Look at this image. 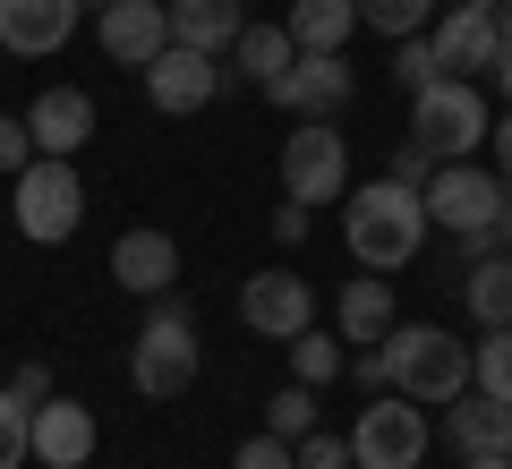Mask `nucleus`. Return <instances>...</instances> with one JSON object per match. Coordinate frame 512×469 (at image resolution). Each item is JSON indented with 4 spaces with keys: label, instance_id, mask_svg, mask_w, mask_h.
I'll return each mask as SVG.
<instances>
[{
    "label": "nucleus",
    "instance_id": "1",
    "mask_svg": "<svg viewBox=\"0 0 512 469\" xmlns=\"http://www.w3.org/2000/svg\"><path fill=\"white\" fill-rule=\"evenodd\" d=\"M342 239H350V256H359L367 273H402L410 256H419V239H427L419 188H402V180L350 188V197H342Z\"/></svg>",
    "mask_w": 512,
    "mask_h": 469
},
{
    "label": "nucleus",
    "instance_id": "2",
    "mask_svg": "<svg viewBox=\"0 0 512 469\" xmlns=\"http://www.w3.org/2000/svg\"><path fill=\"white\" fill-rule=\"evenodd\" d=\"M384 359H393V393H410L419 410H444V401L470 393V350L444 325H393L384 333Z\"/></svg>",
    "mask_w": 512,
    "mask_h": 469
},
{
    "label": "nucleus",
    "instance_id": "3",
    "mask_svg": "<svg viewBox=\"0 0 512 469\" xmlns=\"http://www.w3.org/2000/svg\"><path fill=\"white\" fill-rule=\"evenodd\" d=\"M504 197H512V188L495 180V171H478V163H436V180L419 188L427 231H453L470 256H495L487 231H495V214H504Z\"/></svg>",
    "mask_w": 512,
    "mask_h": 469
},
{
    "label": "nucleus",
    "instance_id": "4",
    "mask_svg": "<svg viewBox=\"0 0 512 469\" xmlns=\"http://www.w3.org/2000/svg\"><path fill=\"white\" fill-rule=\"evenodd\" d=\"M487 94L478 77H436L427 94H410V137L436 154V163H470V145H487Z\"/></svg>",
    "mask_w": 512,
    "mask_h": 469
},
{
    "label": "nucleus",
    "instance_id": "5",
    "mask_svg": "<svg viewBox=\"0 0 512 469\" xmlns=\"http://www.w3.org/2000/svg\"><path fill=\"white\" fill-rule=\"evenodd\" d=\"M128 384L146 401H180L188 384H197V325H188L180 299H154L146 333H137V350H128Z\"/></svg>",
    "mask_w": 512,
    "mask_h": 469
},
{
    "label": "nucleus",
    "instance_id": "6",
    "mask_svg": "<svg viewBox=\"0 0 512 469\" xmlns=\"http://www.w3.org/2000/svg\"><path fill=\"white\" fill-rule=\"evenodd\" d=\"M282 197L291 205H342L350 197V145L333 137V120H299L282 137Z\"/></svg>",
    "mask_w": 512,
    "mask_h": 469
},
{
    "label": "nucleus",
    "instance_id": "7",
    "mask_svg": "<svg viewBox=\"0 0 512 469\" xmlns=\"http://www.w3.org/2000/svg\"><path fill=\"white\" fill-rule=\"evenodd\" d=\"M77 222H86V188H77V171L60 163V154H35V163L18 171V231L35 239V248H60Z\"/></svg>",
    "mask_w": 512,
    "mask_h": 469
},
{
    "label": "nucleus",
    "instance_id": "8",
    "mask_svg": "<svg viewBox=\"0 0 512 469\" xmlns=\"http://www.w3.org/2000/svg\"><path fill=\"white\" fill-rule=\"evenodd\" d=\"M350 461L359 469H419L427 461V410L410 393H384L376 410H359V427H350Z\"/></svg>",
    "mask_w": 512,
    "mask_h": 469
},
{
    "label": "nucleus",
    "instance_id": "9",
    "mask_svg": "<svg viewBox=\"0 0 512 469\" xmlns=\"http://www.w3.org/2000/svg\"><path fill=\"white\" fill-rule=\"evenodd\" d=\"M239 325H248L256 342H291V333H308L316 325L308 273H248V290H239Z\"/></svg>",
    "mask_w": 512,
    "mask_h": 469
},
{
    "label": "nucleus",
    "instance_id": "10",
    "mask_svg": "<svg viewBox=\"0 0 512 469\" xmlns=\"http://www.w3.org/2000/svg\"><path fill=\"white\" fill-rule=\"evenodd\" d=\"M146 94H154V111H171V120H188V111H205L222 94V69H214V52H188V43H163V52L146 60Z\"/></svg>",
    "mask_w": 512,
    "mask_h": 469
},
{
    "label": "nucleus",
    "instance_id": "11",
    "mask_svg": "<svg viewBox=\"0 0 512 469\" xmlns=\"http://www.w3.org/2000/svg\"><path fill=\"white\" fill-rule=\"evenodd\" d=\"M350 86H359V77H350L342 52H299L291 77H274V86H265V103L299 111V120H333V111L350 103Z\"/></svg>",
    "mask_w": 512,
    "mask_h": 469
},
{
    "label": "nucleus",
    "instance_id": "12",
    "mask_svg": "<svg viewBox=\"0 0 512 469\" xmlns=\"http://www.w3.org/2000/svg\"><path fill=\"white\" fill-rule=\"evenodd\" d=\"M94 43H103V60H120V69H146L171 43V9L163 0H111L103 18H94Z\"/></svg>",
    "mask_w": 512,
    "mask_h": 469
},
{
    "label": "nucleus",
    "instance_id": "13",
    "mask_svg": "<svg viewBox=\"0 0 512 469\" xmlns=\"http://www.w3.org/2000/svg\"><path fill=\"white\" fill-rule=\"evenodd\" d=\"M427 43H436V69L444 77H487L495 52H504V43H495V9H470V0H453Z\"/></svg>",
    "mask_w": 512,
    "mask_h": 469
},
{
    "label": "nucleus",
    "instance_id": "14",
    "mask_svg": "<svg viewBox=\"0 0 512 469\" xmlns=\"http://www.w3.org/2000/svg\"><path fill=\"white\" fill-rule=\"evenodd\" d=\"M77 9L86 0H0V52H18V60L60 52L77 35Z\"/></svg>",
    "mask_w": 512,
    "mask_h": 469
},
{
    "label": "nucleus",
    "instance_id": "15",
    "mask_svg": "<svg viewBox=\"0 0 512 469\" xmlns=\"http://www.w3.org/2000/svg\"><path fill=\"white\" fill-rule=\"evenodd\" d=\"M111 282L137 290V299H163V290L180 282V248H171V231H120V239H111Z\"/></svg>",
    "mask_w": 512,
    "mask_h": 469
},
{
    "label": "nucleus",
    "instance_id": "16",
    "mask_svg": "<svg viewBox=\"0 0 512 469\" xmlns=\"http://www.w3.org/2000/svg\"><path fill=\"white\" fill-rule=\"evenodd\" d=\"M26 128H35V154H60V163H69L77 145L94 137V94H77V86H43L35 103H26Z\"/></svg>",
    "mask_w": 512,
    "mask_h": 469
},
{
    "label": "nucleus",
    "instance_id": "17",
    "mask_svg": "<svg viewBox=\"0 0 512 469\" xmlns=\"http://www.w3.org/2000/svg\"><path fill=\"white\" fill-rule=\"evenodd\" d=\"M35 461L43 469H86L94 461V410L86 401H35Z\"/></svg>",
    "mask_w": 512,
    "mask_h": 469
},
{
    "label": "nucleus",
    "instance_id": "18",
    "mask_svg": "<svg viewBox=\"0 0 512 469\" xmlns=\"http://www.w3.org/2000/svg\"><path fill=\"white\" fill-rule=\"evenodd\" d=\"M444 444L461 452V461H478V452H512V401H495V393H461V401H444Z\"/></svg>",
    "mask_w": 512,
    "mask_h": 469
},
{
    "label": "nucleus",
    "instance_id": "19",
    "mask_svg": "<svg viewBox=\"0 0 512 469\" xmlns=\"http://www.w3.org/2000/svg\"><path fill=\"white\" fill-rule=\"evenodd\" d=\"M171 9V43H188V52H231L239 43V26H248V9L239 0H163Z\"/></svg>",
    "mask_w": 512,
    "mask_h": 469
},
{
    "label": "nucleus",
    "instance_id": "20",
    "mask_svg": "<svg viewBox=\"0 0 512 469\" xmlns=\"http://www.w3.org/2000/svg\"><path fill=\"white\" fill-rule=\"evenodd\" d=\"M291 43L299 52H342L350 35H359V0H291Z\"/></svg>",
    "mask_w": 512,
    "mask_h": 469
},
{
    "label": "nucleus",
    "instance_id": "21",
    "mask_svg": "<svg viewBox=\"0 0 512 469\" xmlns=\"http://www.w3.org/2000/svg\"><path fill=\"white\" fill-rule=\"evenodd\" d=\"M291 60H299V43H291V26H239V43H231V69L248 77L256 94L274 86V77H291Z\"/></svg>",
    "mask_w": 512,
    "mask_h": 469
},
{
    "label": "nucleus",
    "instance_id": "22",
    "mask_svg": "<svg viewBox=\"0 0 512 469\" xmlns=\"http://www.w3.org/2000/svg\"><path fill=\"white\" fill-rule=\"evenodd\" d=\"M333 316H342V342H367V350H376L384 333H393V282H384V273H359V282L342 290Z\"/></svg>",
    "mask_w": 512,
    "mask_h": 469
},
{
    "label": "nucleus",
    "instance_id": "23",
    "mask_svg": "<svg viewBox=\"0 0 512 469\" xmlns=\"http://www.w3.org/2000/svg\"><path fill=\"white\" fill-rule=\"evenodd\" d=\"M461 299H470V316H478L487 333H504V325H512V248L478 256L470 282H461Z\"/></svg>",
    "mask_w": 512,
    "mask_h": 469
},
{
    "label": "nucleus",
    "instance_id": "24",
    "mask_svg": "<svg viewBox=\"0 0 512 469\" xmlns=\"http://www.w3.org/2000/svg\"><path fill=\"white\" fill-rule=\"evenodd\" d=\"M342 367H350V359H342V342H333V333H316V325L291 333V384H316V393H325Z\"/></svg>",
    "mask_w": 512,
    "mask_h": 469
},
{
    "label": "nucleus",
    "instance_id": "25",
    "mask_svg": "<svg viewBox=\"0 0 512 469\" xmlns=\"http://www.w3.org/2000/svg\"><path fill=\"white\" fill-rule=\"evenodd\" d=\"M265 435H282V444L316 435V384H282V393L265 401Z\"/></svg>",
    "mask_w": 512,
    "mask_h": 469
},
{
    "label": "nucleus",
    "instance_id": "26",
    "mask_svg": "<svg viewBox=\"0 0 512 469\" xmlns=\"http://www.w3.org/2000/svg\"><path fill=\"white\" fill-rule=\"evenodd\" d=\"M470 384H478V393H495V401H512V325L487 333V342L470 350Z\"/></svg>",
    "mask_w": 512,
    "mask_h": 469
},
{
    "label": "nucleus",
    "instance_id": "27",
    "mask_svg": "<svg viewBox=\"0 0 512 469\" xmlns=\"http://www.w3.org/2000/svg\"><path fill=\"white\" fill-rule=\"evenodd\" d=\"M436 18V0H359V26H376V35H419V26Z\"/></svg>",
    "mask_w": 512,
    "mask_h": 469
},
{
    "label": "nucleus",
    "instance_id": "28",
    "mask_svg": "<svg viewBox=\"0 0 512 469\" xmlns=\"http://www.w3.org/2000/svg\"><path fill=\"white\" fill-rule=\"evenodd\" d=\"M35 461V410L18 393H0V469H26Z\"/></svg>",
    "mask_w": 512,
    "mask_h": 469
},
{
    "label": "nucleus",
    "instance_id": "29",
    "mask_svg": "<svg viewBox=\"0 0 512 469\" xmlns=\"http://www.w3.org/2000/svg\"><path fill=\"white\" fill-rule=\"evenodd\" d=\"M393 77H402V86L410 94H427V86H436V43H427V35H402V43H393Z\"/></svg>",
    "mask_w": 512,
    "mask_h": 469
},
{
    "label": "nucleus",
    "instance_id": "30",
    "mask_svg": "<svg viewBox=\"0 0 512 469\" xmlns=\"http://www.w3.org/2000/svg\"><path fill=\"white\" fill-rule=\"evenodd\" d=\"M231 469H299V452L282 444V435H248V444L231 452Z\"/></svg>",
    "mask_w": 512,
    "mask_h": 469
},
{
    "label": "nucleus",
    "instance_id": "31",
    "mask_svg": "<svg viewBox=\"0 0 512 469\" xmlns=\"http://www.w3.org/2000/svg\"><path fill=\"white\" fill-rule=\"evenodd\" d=\"M384 180H402V188H427V180H436V154H427L419 137H402V145H393V171H384Z\"/></svg>",
    "mask_w": 512,
    "mask_h": 469
},
{
    "label": "nucleus",
    "instance_id": "32",
    "mask_svg": "<svg viewBox=\"0 0 512 469\" xmlns=\"http://www.w3.org/2000/svg\"><path fill=\"white\" fill-rule=\"evenodd\" d=\"M299 469H350V444H342V435H299Z\"/></svg>",
    "mask_w": 512,
    "mask_h": 469
},
{
    "label": "nucleus",
    "instance_id": "33",
    "mask_svg": "<svg viewBox=\"0 0 512 469\" xmlns=\"http://www.w3.org/2000/svg\"><path fill=\"white\" fill-rule=\"evenodd\" d=\"M26 163H35V128H26V120H0V171L18 180Z\"/></svg>",
    "mask_w": 512,
    "mask_h": 469
},
{
    "label": "nucleus",
    "instance_id": "34",
    "mask_svg": "<svg viewBox=\"0 0 512 469\" xmlns=\"http://www.w3.org/2000/svg\"><path fill=\"white\" fill-rule=\"evenodd\" d=\"M9 393H18L26 410H35V401H52V367H18V376H9Z\"/></svg>",
    "mask_w": 512,
    "mask_h": 469
},
{
    "label": "nucleus",
    "instance_id": "35",
    "mask_svg": "<svg viewBox=\"0 0 512 469\" xmlns=\"http://www.w3.org/2000/svg\"><path fill=\"white\" fill-rule=\"evenodd\" d=\"M487 145H495V180H504V188H512V103H504V120H495V128H487Z\"/></svg>",
    "mask_w": 512,
    "mask_h": 469
},
{
    "label": "nucleus",
    "instance_id": "36",
    "mask_svg": "<svg viewBox=\"0 0 512 469\" xmlns=\"http://www.w3.org/2000/svg\"><path fill=\"white\" fill-rule=\"evenodd\" d=\"M359 384H376V393H384V384H393V359H384V342H376V350H367V359H359Z\"/></svg>",
    "mask_w": 512,
    "mask_h": 469
},
{
    "label": "nucleus",
    "instance_id": "37",
    "mask_svg": "<svg viewBox=\"0 0 512 469\" xmlns=\"http://www.w3.org/2000/svg\"><path fill=\"white\" fill-rule=\"evenodd\" d=\"M274 239H308V205H282V214H274Z\"/></svg>",
    "mask_w": 512,
    "mask_h": 469
},
{
    "label": "nucleus",
    "instance_id": "38",
    "mask_svg": "<svg viewBox=\"0 0 512 469\" xmlns=\"http://www.w3.org/2000/svg\"><path fill=\"white\" fill-rule=\"evenodd\" d=\"M487 77H495V94H504V103H512V43H504V52H495V69H487Z\"/></svg>",
    "mask_w": 512,
    "mask_h": 469
},
{
    "label": "nucleus",
    "instance_id": "39",
    "mask_svg": "<svg viewBox=\"0 0 512 469\" xmlns=\"http://www.w3.org/2000/svg\"><path fill=\"white\" fill-rule=\"evenodd\" d=\"M487 248H512V197H504V214H495V231H487Z\"/></svg>",
    "mask_w": 512,
    "mask_h": 469
},
{
    "label": "nucleus",
    "instance_id": "40",
    "mask_svg": "<svg viewBox=\"0 0 512 469\" xmlns=\"http://www.w3.org/2000/svg\"><path fill=\"white\" fill-rule=\"evenodd\" d=\"M495 43H512V0H495Z\"/></svg>",
    "mask_w": 512,
    "mask_h": 469
},
{
    "label": "nucleus",
    "instance_id": "41",
    "mask_svg": "<svg viewBox=\"0 0 512 469\" xmlns=\"http://www.w3.org/2000/svg\"><path fill=\"white\" fill-rule=\"evenodd\" d=\"M461 469H512V452H478V461H461Z\"/></svg>",
    "mask_w": 512,
    "mask_h": 469
},
{
    "label": "nucleus",
    "instance_id": "42",
    "mask_svg": "<svg viewBox=\"0 0 512 469\" xmlns=\"http://www.w3.org/2000/svg\"><path fill=\"white\" fill-rule=\"evenodd\" d=\"M94 9H111V0H94Z\"/></svg>",
    "mask_w": 512,
    "mask_h": 469
}]
</instances>
